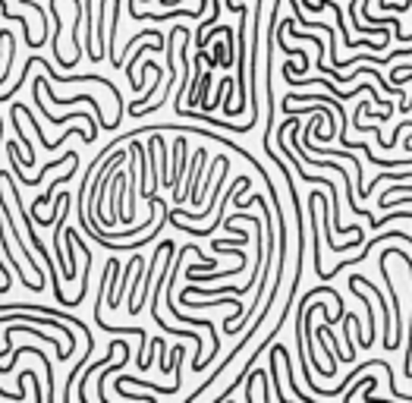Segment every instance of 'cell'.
I'll return each mask as SVG.
<instances>
[{"mask_svg": "<svg viewBox=\"0 0 412 403\" xmlns=\"http://www.w3.org/2000/svg\"><path fill=\"white\" fill-rule=\"evenodd\" d=\"M353 290V287H349ZM353 297H359L362 302H366V312H368V331H366V340H362V347H371L377 340V325H375V309H371V302L362 297V290H353Z\"/></svg>", "mask_w": 412, "mask_h": 403, "instance_id": "1", "label": "cell"}, {"mask_svg": "<svg viewBox=\"0 0 412 403\" xmlns=\"http://www.w3.org/2000/svg\"><path fill=\"white\" fill-rule=\"evenodd\" d=\"M76 164H79V161H73L70 173H63V177H57V180H54V183H51V190H57V186L70 183V177H73V173H76ZM51 190H47V192H44V196H38V199H35V205H32V211H42V208L47 205V202H51Z\"/></svg>", "mask_w": 412, "mask_h": 403, "instance_id": "2", "label": "cell"}, {"mask_svg": "<svg viewBox=\"0 0 412 403\" xmlns=\"http://www.w3.org/2000/svg\"><path fill=\"white\" fill-rule=\"evenodd\" d=\"M42 89H44V85H42V76H38L35 82H32V92H35V104L38 107H44V92ZM44 120H47V123H66V113H47Z\"/></svg>", "mask_w": 412, "mask_h": 403, "instance_id": "3", "label": "cell"}, {"mask_svg": "<svg viewBox=\"0 0 412 403\" xmlns=\"http://www.w3.org/2000/svg\"><path fill=\"white\" fill-rule=\"evenodd\" d=\"M0 271H4V274H6V265H0Z\"/></svg>", "mask_w": 412, "mask_h": 403, "instance_id": "4", "label": "cell"}]
</instances>
